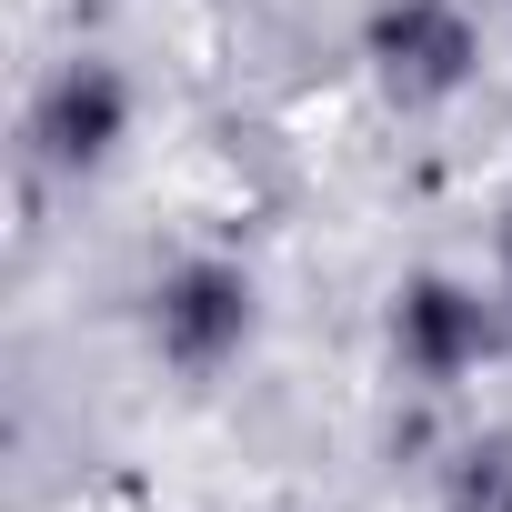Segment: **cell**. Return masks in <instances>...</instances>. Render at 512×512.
Listing matches in <instances>:
<instances>
[{"instance_id": "cell-1", "label": "cell", "mask_w": 512, "mask_h": 512, "mask_svg": "<svg viewBox=\"0 0 512 512\" xmlns=\"http://www.w3.org/2000/svg\"><path fill=\"white\" fill-rule=\"evenodd\" d=\"M151 352L181 372V382H211V372H231L241 352H251V322H262V292H251V272L241 262H171L161 282H151Z\"/></svg>"}, {"instance_id": "cell-4", "label": "cell", "mask_w": 512, "mask_h": 512, "mask_svg": "<svg viewBox=\"0 0 512 512\" xmlns=\"http://www.w3.org/2000/svg\"><path fill=\"white\" fill-rule=\"evenodd\" d=\"M121 141H131V71H121V61L81 51V61H61V71L31 91V151H41L51 171L91 181V171L121 161Z\"/></svg>"}, {"instance_id": "cell-5", "label": "cell", "mask_w": 512, "mask_h": 512, "mask_svg": "<svg viewBox=\"0 0 512 512\" xmlns=\"http://www.w3.org/2000/svg\"><path fill=\"white\" fill-rule=\"evenodd\" d=\"M442 512H512V442H472L442 472Z\"/></svg>"}, {"instance_id": "cell-6", "label": "cell", "mask_w": 512, "mask_h": 512, "mask_svg": "<svg viewBox=\"0 0 512 512\" xmlns=\"http://www.w3.org/2000/svg\"><path fill=\"white\" fill-rule=\"evenodd\" d=\"M492 292H502V322H512V221H502V272H492Z\"/></svg>"}, {"instance_id": "cell-2", "label": "cell", "mask_w": 512, "mask_h": 512, "mask_svg": "<svg viewBox=\"0 0 512 512\" xmlns=\"http://www.w3.org/2000/svg\"><path fill=\"white\" fill-rule=\"evenodd\" d=\"M362 61H372L382 101L442 111L482 71V21H472V0H382L362 21Z\"/></svg>"}, {"instance_id": "cell-3", "label": "cell", "mask_w": 512, "mask_h": 512, "mask_svg": "<svg viewBox=\"0 0 512 512\" xmlns=\"http://www.w3.org/2000/svg\"><path fill=\"white\" fill-rule=\"evenodd\" d=\"M512 322H502V292H482V282H452V272H412L402 292H392V362L412 372V382H462V372H482V352L502 342Z\"/></svg>"}]
</instances>
